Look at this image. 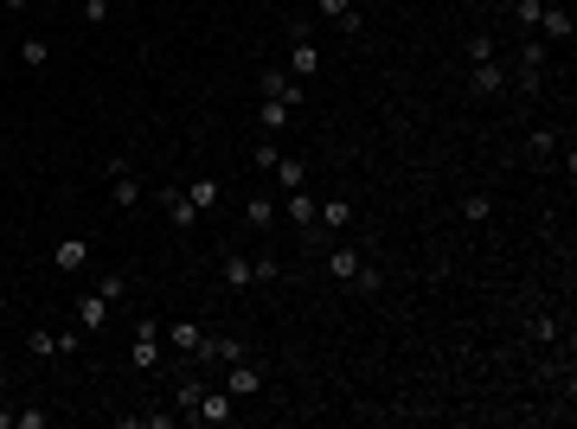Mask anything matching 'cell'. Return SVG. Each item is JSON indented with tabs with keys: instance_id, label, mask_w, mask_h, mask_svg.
Wrapping results in <instances>:
<instances>
[{
	"instance_id": "cell-1",
	"label": "cell",
	"mask_w": 577,
	"mask_h": 429,
	"mask_svg": "<svg viewBox=\"0 0 577 429\" xmlns=\"http://www.w3.org/2000/svg\"><path fill=\"white\" fill-rule=\"evenodd\" d=\"M103 173H109V205H116V211H135V205H141V180H135L128 154H109Z\"/></svg>"
},
{
	"instance_id": "cell-2",
	"label": "cell",
	"mask_w": 577,
	"mask_h": 429,
	"mask_svg": "<svg viewBox=\"0 0 577 429\" xmlns=\"http://www.w3.org/2000/svg\"><path fill=\"white\" fill-rule=\"evenodd\" d=\"M282 70H288L296 84H308L315 70H321V45L308 39V26H302V20H296V45H288V64H282Z\"/></svg>"
},
{
	"instance_id": "cell-3",
	"label": "cell",
	"mask_w": 577,
	"mask_h": 429,
	"mask_svg": "<svg viewBox=\"0 0 577 429\" xmlns=\"http://www.w3.org/2000/svg\"><path fill=\"white\" fill-rule=\"evenodd\" d=\"M128 366H135V372H155V366H161V327H155V321H135Z\"/></svg>"
},
{
	"instance_id": "cell-4",
	"label": "cell",
	"mask_w": 577,
	"mask_h": 429,
	"mask_svg": "<svg viewBox=\"0 0 577 429\" xmlns=\"http://www.w3.org/2000/svg\"><path fill=\"white\" fill-rule=\"evenodd\" d=\"M257 97H276V103H288V109H296V103H302V84L288 78L282 64H263V70H257Z\"/></svg>"
},
{
	"instance_id": "cell-5",
	"label": "cell",
	"mask_w": 577,
	"mask_h": 429,
	"mask_svg": "<svg viewBox=\"0 0 577 429\" xmlns=\"http://www.w3.org/2000/svg\"><path fill=\"white\" fill-rule=\"evenodd\" d=\"M155 205H161V219H167L174 231H193V219H199L193 199H186V186H161V192H155Z\"/></svg>"
},
{
	"instance_id": "cell-6",
	"label": "cell",
	"mask_w": 577,
	"mask_h": 429,
	"mask_svg": "<svg viewBox=\"0 0 577 429\" xmlns=\"http://www.w3.org/2000/svg\"><path fill=\"white\" fill-rule=\"evenodd\" d=\"M238 416V397L232 391H199V404L186 410V423H232Z\"/></svg>"
},
{
	"instance_id": "cell-7",
	"label": "cell",
	"mask_w": 577,
	"mask_h": 429,
	"mask_svg": "<svg viewBox=\"0 0 577 429\" xmlns=\"http://www.w3.org/2000/svg\"><path fill=\"white\" fill-rule=\"evenodd\" d=\"M533 33H539L545 45H558V39L571 45V33H577V20H571V7H564V0H545V14H539V26H533Z\"/></svg>"
},
{
	"instance_id": "cell-8",
	"label": "cell",
	"mask_w": 577,
	"mask_h": 429,
	"mask_svg": "<svg viewBox=\"0 0 577 429\" xmlns=\"http://www.w3.org/2000/svg\"><path fill=\"white\" fill-rule=\"evenodd\" d=\"M468 97H507V70H500V58L468 64Z\"/></svg>"
},
{
	"instance_id": "cell-9",
	"label": "cell",
	"mask_w": 577,
	"mask_h": 429,
	"mask_svg": "<svg viewBox=\"0 0 577 429\" xmlns=\"http://www.w3.org/2000/svg\"><path fill=\"white\" fill-rule=\"evenodd\" d=\"M71 321H78L84 333H103V327H109V302H103L97 289H84L78 302H71Z\"/></svg>"
},
{
	"instance_id": "cell-10",
	"label": "cell",
	"mask_w": 577,
	"mask_h": 429,
	"mask_svg": "<svg viewBox=\"0 0 577 429\" xmlns=\"http://www.w3.org/2000/svg\"><path fill=\"white\" fill-rule=\"evenodd\" d=\"M225 391H232V397H257V391H263V366H251V352L225 366Z\"/></svg>"
},
{
	"instance_id": "cell-11",
	"label": "cell",
	"mask_w": 577,
	"mask_h": 429,
	"mask_svg": "<svg viewBox=\"0 0 577 429\" xmlns=\"http://www.w3.org/2000/svg\"><path fill=\"white\" fill-rule=\"evenodd\" d=\"M84 263H90V238H58V244H52V269L78 275Z\"/></svg>"
},
{
	"instance_id": "cell-12",
	"label": "cell",
	"mask_w": 577,
	"mask_h": 429,
	"mask_svg": "<svg viewBox=\"0 0 577 429\" xmlns=\"http://www.w3.org/2000/svg\"><path fill=\"white\" fill-rule=\"evenodd\" d=\"M276 211H282V219L296 225V231H315V199H308L302 186H296V192H282V199H276Z\"/></svg>"
},
{
	"instance_id": "cell-13",
	"label": "cell",
	"mask_w": 577,
	"mask_h": 429,
	"mask_svg": "<svg viewBox=\"0 0 577 429\" xmlns=\"http://www.w3.org/2000/svg\"><path fill=\"white\" fill-rule=\"evenodd\" d=\"M346 225H353V199H340V192H334V199H321V205H315V231H346Z\"/></svg>"
},
{
	"instance_id": "cell-14",
	"label": "cell",
	"mask_w": 577,
	"mask_h": 429,
	"mask_svg": "<svg viewBox=\"0 0 577 429\" xmlns=\"http://www.w3.org/2000/svg\"><path fill=\"white\" fill-rule=\"evenodd\" d=\"M315 14H321V20H334L346 39H359V7H353V0H315Z\"/></svg>"
},
{
	"instance_id": "cell-15",
	"label": "cell",
	"mask_w": 577,
	"mask_h": 429,
	"mask_svg": "<svg viewBox=\"0 0 577 429\" xmlns=\"http://www.w3.org/2000/svg\"><path fill=\"white\" fill-rule=\"evenodd\" d=\"M199 340H205V327H199V321H174V327L161 333V346H174V352H186V359H193V352H199Z\"/></svg>"
},
{
	"instance_id": "cell-16",
	"label": "cell",
	"mask_w": 577,
	"mask_h": 429,
	"mask_svg": "<svg viewBox=\"0 0 577 429\" xmlns=\"http://www.w3.org/2000/svg\"><path fill=\"white\" fill-rule=\"evenodd\" d=\"M270 173H276V186H282V192L308 186V161H296V154H276V167H270Z\"/></svg>"
},
{
	"instance_id": "cell-17",
	"label": "cell",
	"mask_w": 577,
	"mask_h": 429,
	"mask_svg": "<svg viewBox=\"0 0 577 429\" xmlns=\"http://www.w3.org/2000/svg\"><path fill=\"white\" fill-rule=\"evenodd\" d=\"M219 275H225V289H251V282H257V269H251V256H238V250H225V263H219Z\"/></svg>"
},
{
	"instance_id": "cell-18",
	"label": "cell",
	"mask_w": 577,
	"mask_h": 429,
	"mask_svg": "<svg viewBox=\"0 0 577 429\" xmlns=\"http://www.w3.org/2000/svg\"><path fill=\"white\" fill-rule=\"evenodd\" d=\"M186 199H193V211H212V205H219V180H212V173L186 180Z\"/></svg>"
},
{
	"instance_id": "cell-19",
	"label": "cell",
	"mask_w": 577,
	"mask_h": 429,
	"mask_svg": "<svg viewBox=\"0 0 577 429\" xmlns=\"http://www.w3.org/2000/svg\"><path fill=\"white\" fill-rule=\"evenodd\" d=\"M462 58H468V64H487V58H500L494 33H468V39H462Z\"/></svg>"
},
{
	"instance_id": "cell-20",
	"label": "cell",
	"mask_w": 577,
	"mask_h": 429,
	"mask_svg": "<svg viewBox=\"0 0 577 429\" xmlns=\"http://www.w3.org/2000/svg\"><path fill=\"white\" fill-rule=\"evenodd\" d=\"M257 122H263V135L276 141V135H282V122H288V103H276V97H263V103H257Z\"/></svg>"
},
{
	"instance_id": "cell-21",
	"label": "cell",
	"mask_w": 577,
	"mask_h": 429,
	"mask_svg": "<svg viewBox=\"0 0 577 429\" xmlns=\"http://www.w3.org/2000/svg\"><path fill=\"white\" fill-rule=\"evenodd\" d=\"M353 269H359V250L334 244V250H327V275H334V282H353Z\"/></svg>"
},
{
	"instance_id": "cell-22",
	"label": "cell",
	"mask_w": 577,
	"mask_h": 429,
	"mask_svg": "<svg viewBox=\"0 0 577 429\" xmlns=\"http://www.w3.org/2000/svg\"><path fill=\"white\" fill-rule=\"evenodd\" d=\"M276 219H282V211H276V199H251V205H244V225H251V231H270Z\"/></svg>"
},
{
	"instance_id": "cell-23",
	"label": "cell",
	"mask_w": 577,
	"mask_h": 429,
	"mask_svg": "<svg viewBox=\"0 0 577 429\" xmlns=\"http://www.w3.org/2000/svg\"><path fill=\"white\" fill-rule=\"evenodd\" d=\"M507 90H520V97H539L545 90V70H533V64H520L514 78H507Z\"/></svg>"
},
{
	"instance_id": "cell-24",
	"label": "cell",
	"mask_w": 577,
	"mask_h": 429,
	"mask_svg": "<svg viewBox=\"0 0 577 429\" xmlns=\"http://www.w3.org/2000/svg\"><path fill=\"white\" fill-rule=\"evenodd\" d=\"M526 154H533V161H552V154H558V128H533V135H526Z\"/></svg>"
},
{
	"instance_id": "cell-25",
	"label": "cell",
	"mask_w": 577,
	"mask_h": 429,
	"mask_svg": "<svg viewBox=\"0 0 577 429\" xmlns=\"http://www.w3.org/2000/svg\"><path fill=\"white\" fill-rule=\"evenodd\" d=\"M97 295H103V302L116 308V302L128 295V275H122V269H103V275H97Z\"/></svg>"
},
{
	"instance_id": "cell-26",
	"label": "cell",
	"mask_w": 577,
	"mask_h": 429,
	"mask_svg": "<svg viewBox=\"0 0 577 429\" xmlns=\"http://www.w3.org/2000/svg\"><path fill=\"white\" fill-rule=\"evenodd\" d=\"M52 340H58V352L71 359V352H84V340H90V333H84L78 321H71V327H52Z\"/></svg>"
},
{
	"instance_id": "cell-27",
	"label": "cell",
	"mask_w": 577,
	"mask_h": 429,
	"mask_svg": "<svg viewBox=\"0 0 577 429\" xmlns=\"http://www.w3.org/2000/svg\"><path fill=\"white\" fill-rule=\"evenodd\" d=\"M462 219H468V225H487V219H494V199H487V192H468V199H462Z\"/></svg>"
},
{
	"instance_id": "cell-28",
	"label": "cell",
	"mask_w": 577,
	"mask_h": 429,
	"mask_svg": "<svg viewBox=\"0 0 577 429\" xmlns=\"http://www.w3.org/2000/svg\"><path fill=\"white\" fill-rule=\"evenodd\" d=\"M26 352H33V359H52V352H58L52 327H33V333H26Z\"/></svg>"
},
{
	"instance_id": "cell-29",
	"label": "cell",
	"mask_w": 577,
	"mask_h": 429,
	"mask_svg": "<svg viewBox=\"0 0 577 429\" xmlns=\"http://www.w3.org/2000/svg\"><path fill=\"white\" fill-rule=\"evenodd\" d=\"M45 58H52V45H45L39 33H33V39H20V64H33V70H39Z\"/></svg>"
},
{
	"instance_id": "cell-30",
	"label": "cell",
	"mask_w": 577,
	"mask_h": 429,
	"mask_svg": "<svg viewBox=\"0 0 577 429\" xmlns=\"http://www.w3.org/2000/svg\"><path fill=\"white\" fill-rule=\"evenodd\" d=\"M199 391H205L199 378H180V385H174V404H180V423H186V410L199 404Z\"/></svg>"
},
{
	"instance_id": "cell-31",
	"label": "cell",
	"mask_w": 577,
	"mask_h": 429,
	"mask_svg": "<svg viewBox=\"0 0 577 429\" xmlns=\"http://www.w3.org/2000/svg\"><path fill=\"white\" fill-rule=\"evenodd\" d=\"M353 282H359V295H379V289H385V275H379L373 263H359V269H353Z\"/></svg>"
},
{
	"instance_id": "cell-32",
	"label": "cell",
	"mask_w": 577,
	"mask_h": 429,
	"mask_svg": "<svg viewBox=\"0 0 577 429\" xmlns=\"http://www.w3.org/2000/svg\"><path fill=\"white\" fill-rule=\"evenodd\" d=\"M526 333H533L539 346H552V340H558V321H552V314H533V321H526Z\"/></svg>"
},
{
	"instance_id": "cell-33",
	"label": "cell",
	"mask_w": 577,
	"mask_h": 429,
	"mask_svg": "<svg viewBox=\"0 0 577 429\" xmlns=\"http://www.w3.org/2000/svg\"><path fill=\"white\" fill-rule=\"evenodd\" d=\"M539 14H545V0H514V20H520V26H526V33H533V26H539Z\"/></svg>"
},
{
	"instance_id": "cell-34",
	"label": "cell",
	"mask_w": 577,
	"mask_h": 429,
	"mask_svg": "<svg viewBox=\"0 0 577 429\" xmlns=\"http://www.w3.org/2000/svg\"><path fill=\"white\" fill-rule=\"evenodd\" d=\"M251 269H257V282H276V275H282V263H276V256H251Z\"/></svg>"
},
{
	"instance_id": "cell-35",
	"label": "cell",
	"mask_w": 577,
	"mask_h": 429,
	"mask_svg": "<svg viewBox=\"0 0 577 429\" xmlns=\"http://www.w3.org/2000/svg\"><path fill=\"white\" fill-rule=\"evenodd\" d=\"M45 423H52L45 410H14V429H45Z\"/></svg>"
},
{
	"instance_id": "cell-36",
	"label": "cell",
	"mask_w": 577,
	"mask_h": 429,
	"mask_svg": "<svg viewBox=\"0 0 577 429\" xmlns=\"http://www.w3.org/2000/svg\"><path fill=\"white\" fill-rule=\"evenodd\" d=\"M84 20H90V26H103V20H109V0H84Z\"/></svg>"
},
{
	"instance_id": "cell-37",
	"label": "cell",
	"mask_w": 577,
	"mask_h": 429,
	"mask_svg": "<svg viewBox=\"0 0 577 429\" xmlns=\"http://www.w3.org/2000/svg\"><path fill=\"white\" fill-rule=\"evenodd\" d=\"M0 7H7V14H26V7H33V0H0Z\"/></svg>"
},
{
	"instance_id": "cell-38",
	"label": "cell",
	"mask_w": 577,
	"mask_h": 429,
	"mask_svg": "<svg viewBox=\"0 0 577 429\" xmlns=\"http://www.w3.org/2000/svg\"><path fill=\"white\" fill-rule=\"evenodd\" d=\"M0 397H7V366H0Z\"/></svg>"
}]
</instances>
